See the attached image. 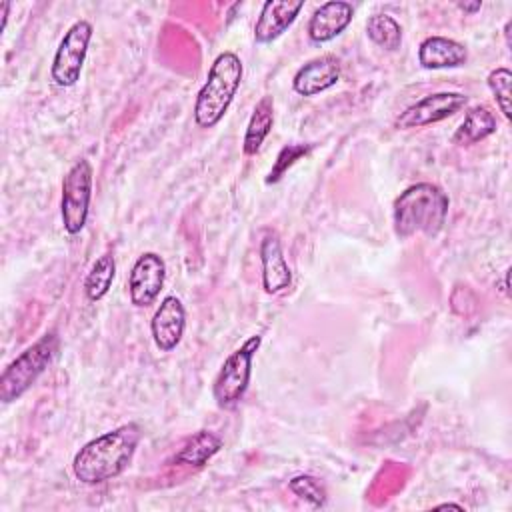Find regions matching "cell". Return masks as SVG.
Masks as SVG:
<instances>
[{"label": "cell", "instance_id": "obj_1", "mask_svg": "<svg viewBox=\"0 0 512 512\" xmlns=\"http://www.w3.org/2000/svg\"><path fill=\"white\" fill-rule=\"evenodd\" d=\"M142 438L138 424L128 422L86 442L72 460V472L82 484H102L120 476Z\"/></svg>", "mask_w": 512, "mask_h": 512}, {"label": "cell", "instance_id": "obj_16", "mask_svg": "<svg viewBox=\"0 0 512 512\" xmlns=\"http://www.w3.org/2000/svg\"><path fill=\"white\" fill-rule=\"evenodd\" d=\"M494 132H496V118L490 112V108L472 106L466 112L462 124L456 128L452 142L460 144V146H470V144H476V142L488 138Z\"/></svg>", "mask_w": 512, "mask_h": 512}, {"label": "cell", "instance_id": "obj_20", "mask_svg": "<svg viewBox=\"0 0 512 512\" xmlns=\"http://www.w3.org/2000/svg\"><path fill=\"white\" fill-rule=\"evenodd\" d=\"M366 34L376 46L390 52L402 44V26L390 14H372L366 22Z\"/></svg>", "mask_w": 512, "mask_h": 512}, {"label": "cell", "instance_id": "obj_10", "mask_svg": "<svg viewBox=\"0 0 512 512\" xmlns=\"http://www.w3.org/2000/svg\"><path fill=\"white\" fill-rule=\"evenodd\" d=\"M184 328H186V310L182 302L176 296H166L160 302L150 322V332L156 348L160 352L174 350L184 336Z\"/></svg>", "mask_w": 512, "mask_h": 512}, {"label": "cell", "instance_id": "obj_3", "mask_svg": "<svg viewBox=\"0 0 512 512\" xmlns=\"http://www.w3.org/2000/svg\"><path fill=\"white\" fill-rule=\"evenodd\" d=\"M242 74L244 66L238 54L222 52L216 56L194 104V122L200 128H214L224 118L240 88Z\"/></svg>", "mask_w": 512, "mask_h": 512}, {"label": "cell", "instance_id": "obj_8", "mask_svg": "<svg viewBox=\"0 0 512 512\" xmlns=\"http://www.w3.org/2000/svg\"><path fill=\"white\" fill-rule=\"evenodd\" d=\"M468 98L460 92H438L424 96L416 104L408 106L398 118L396 128L408 130V128H422L434 122H440L452 114H456L460 108H464Z\"/></svg>", "mask_w": 512, "mask_h": 512}, {"label": "cell", "instance_id": "obj_13", "mask_svg": "<svg viewBox=\"0 0 512 512\" xmlns=\"http://www.w3.org/2000/svg\"><path fill=\"white\" fill-rule=\"evenodd\" d=\"M340 78V62L334 56H320L306 62L294 74L292 88L300 96H316L328 88H332Z\"/></svg>", "mask_w": 512, "mask_h": 512}, {"label": "cell", "instance_id": "obj_14", "mask_svg": "<svg viewBox=\"0 0 512 512\" xmlns=\"http://www.w3.org/2000/svg\"><path fill=\"white\" fill-rule=\"evenodd\" d=\"M352 16H354L352 4L342 2V0L324 2L320 8H316V12L312 14V18L308 22L310 40L316 44L334 40L352 22Z\"/></svg>", "mask_w": 512, "mask_h": 512}, {"label": "cell", "instance_id": "obj_4", "mask_svg": "<svg viewBox=\"0 0 512 512\" xmlns=\"http://www.w3.org/2000/svg\"><path fill=\"white\" fill-rule=\"evenodd\" d=\"M58 346H60V338L52 330V332H46L32 346L22 350L0 374V400L4 404L18 400L50 366V362L58 352Z\"/></svg>", "mask_w": 512, "mask_h": 512}, {"label": "cell", "instance_id": "obj_24", "mask_svg": "<svg viewBox=\"0 0 512 512\" xmlns=\"http://www.w3.org/2000/svg\"><path fill=\"white\" fill-rule=\"evenodd\" d=\"M458 8L468 12V14H474L476 10L482 8V2H458Z\"/></svg>", "mask_w": 512, "mask_h": 512}, {"label": "cell", "instance_id": "obj_17", "mask_svg": "<svg viewBox=\"0 0 512 512\" xmlns=\"http://www.w3.org/2000/svg\"><path fill=\"white\" fill-rule=\"evenodd\" d=\"M272 124H274V102L270 96H262L250 116V122L244 134L242 150L246 156H252L260 150L262 142L272 130Z\"/></svg>", "mask_w": 512, "mask_h": 512}, {"label": "cell", "instance_id": "obj_23", "mask_svg": "<svg viewBox=\"0 0 512 512\" xmlns=\"http://www.w3.org/2000/svg\"><path fill=\"white\" fill-rule=\"evenodd\" d=\"M310 150H312V144H288V146H284V148L278 152V156H276V160H274V166H272V170H270L268 176H266V184L278 182V180L286 174V170H288L298 158L306 156Z\"/></svg>", "mask_w": 512, "mask_h": 512}, {"label": "cell", "instance_id": "obj_6", "mask_svg": "<svg viewBox=\"0 0 512 512\" xmlns=\"http://www.w3.org/2000/svg\"><path fill=\"white\" fill-rule=\"evenodd\" d=\"M92 164L86 158L76 160L62 180L60 214L64 230L74 236L80 234L88 220L92 200Z\"/></svg>", "mask_w": 512, "mask_h": 512}, {"label": "cell", "instance_id": "obj_18", "mask_svg": "<svg viewBox=\"0 0 512 512\" xmlns=\"http://www.w3.org/2000/svg\"><path fill=\"white\" fill-rule=\"evenodd\" d=\"M222 448V438L216 436L210 430H200L194 436H190L182 448L174 454V460L178 464H188L194 468L204 466L218 450Z\"/></svg>", "mask_w": 512, "mask_h": 512}, {"label": "cell", "instance_id": "obj_7", "mask_svg": "<svg viewBox=\"0 0 512 512\" xmlns=\"http://www.w3.org/2000/svg\"><path fill=\"white\" fill-rule=\"evenodd\" d=\"M92 32L94 30L88 20H78L66 30L64 38L56 48L52 70H50V76L56 86L70 88L80 80V72L86 60Z\"/></svg>", "mask_w": 512, "mask_h": 512}, {"label": "cell", "instance_id": "obj_5", "mask_svg": "<svg viewBox=\"0 0 512 512\" xmlns=\"http://www.w3.org/2000/svg\"><path fill=\"white\" fill-rule=\"evenodd\" d=\"M262 338L250 336L240 348H236L222 364L212 384V396L220 408H234L246 394L252 376V358L260 348Z\"/></svg>", "mask_w": 512, "mask_h": 512}, {"label": "cell", "instance_id": "obj_9", "mask_svg": "<svg viewBox=\"0 0 512 512\" xmlns=\"http://www.w3.org/2000/svg\"><path fill=\"white\" fill-rule=\"evenodd\" d=\"M164 278H166V264L160 254L144 252L142 256H138V260L134 262L128 274L130 302L138 308L150 306L158 298L164 286Z\"/></svg>", "mask_w": 512, "mask_h": 512}, {"label": "cell", "instance_id": "obj_25", "mask_svg": "<svg viewBox=\"0 0 512 512\" xmlns=\"http://www.w3.org/2000/svg\"><path fill=\"white\" fill-rule=\"evenodd\" d=\"M508 278H510V270L504 272V282H502V292H504L506 296L510 294V290H508Z\"/></svg>", "mask_w": 512, "mask_h": 512}, {"label": "cell", "instance_id": "obj_21", "mask_svg": "<svg viewBox=\"0 0 512 512\" xmlns=\"http://www.w3.org/2000/svg\"><path fill=\"white\" fill-rule=\"evenodd\" d=\"M486 82H488V88H490L492 94H494V100H496L500 112L504 114L506 120H510V112H512V110H510V100H512V96H510L512 72H510L508 68H494V70L488 74Z\"/></svg>", "mask_w": 512, "mask_h": 512}, {"label": "cell", "instance_id": "obj_12", "mask_svg": "<svg viewBox=\"0 0 512 512\" xmlns=\"http://www.w3.org/2000/svg\"><path fill=\"white\" fill-rule=\"evenodd\" d=\"M302 0H268L264 2L260 16L254 26V38L258 44H268L282 36L292 22L296 20L298 12L302 10Z\"/></svg>", "mask_w": 512, "mask_h": 512}, {"label": "cell", "instance_id": "obj_15", "mask_svg": "<svg viewBox=\"0 0 512 512\" xmlns=\"http://www.w3.org/2000/svg\"><path fill=\"white\" fill-rule=\"evenodd\" d=\"M468 52L464 44L444 38V36H428L422 40L418 48V62L422 68L440 70V68H456L466 64Z\"/></svg>", "mask_w": 512, "mask_h": 512}, {"label": "cell", "instance_id": "obj_19", "mask_svg": "<svg viewBox=\"0 0 512 512\" xmlns=\"http://www.w3.org/2000/svg\"><path fill=\"white\" fill-rule=\"evenodd\" d=\"M116 276V262L112 254H102L90 268L86 280H84V294L90 302L102 300Z\"/></svg>", "mask_w": 512, "mask_h": 512}, {"label": "cell", "instance_id": "obj_26", "mask_svg": "<svg viewBox=\"0 0 512 512\" xmlns=\"http://www.w3.org/2000/svg\"><path fill=\"white\" fill-rule=\"evenodd\" d=\"M510 26H512V20H508V22H506V26H504V36H506V46H510Z\"/></svg>", "mask_w": 512, "mask_h": 512}, {"label": "cell", "instance_id": "obj_22", "mask_svg": "<svg viewBox=\"0 0 512 512\" xmlns=\"http://www.w3.org/2000/svg\"><path fill=\"white\" fill-rule=\"evenodd\" d=\"M288 486H290V490H292L298 498L310 502V504L316 506V508H320V506L326 504V488L320 484L318 478H314V476H310V474H298V476H294Z\"/></svg>", "mask_w": 512, "mask_h": 512}, {"label": "cell", "instance_id": "obj_27", "mask_svg": "<svg viewBox=\"0 0 512 512\" xmlns=\"http://www.w3.org/2000/svg\"><path fill=\"white\" fill-rule=\"evenodd\" d=\"M438 508H456V510H464L462 506H458V504H452V502H448V504H440Z\"/></svg>", "mask_w": 512, "mask_h": 512}, {"label": "cell", "instance_id": "obj_11", "mask_svg": "<svg viewBox=\"0 0 512 512\" xmlns=\"http://www.w3.org/2000/svg\"><path fill=\"white\" fill-rule=\"evenodd\" d=\"M260 262H262V288L268 294H280L292 282L290 266L284 258L282 244L276 232H264L260 242Z\"/></svg>", "mask_w": 512, "mask_h": 512}, {"label": "cell", "instance_id": "obj_2", "mask_svg": "<svg viewBox=\"0 0 512 512\" xmlns=\"http://www.w3.org/2000/svg\"><path fill=\"white\" fill-rule=\"evenodd\" d=\"M448 208L450 200L442 188L430 182L412 184L394 200V232L398 238H410L414 234L432 238L442 230Z\"/></svg>", "mask_w": 512, "mask_h": 512}]
</instances>
